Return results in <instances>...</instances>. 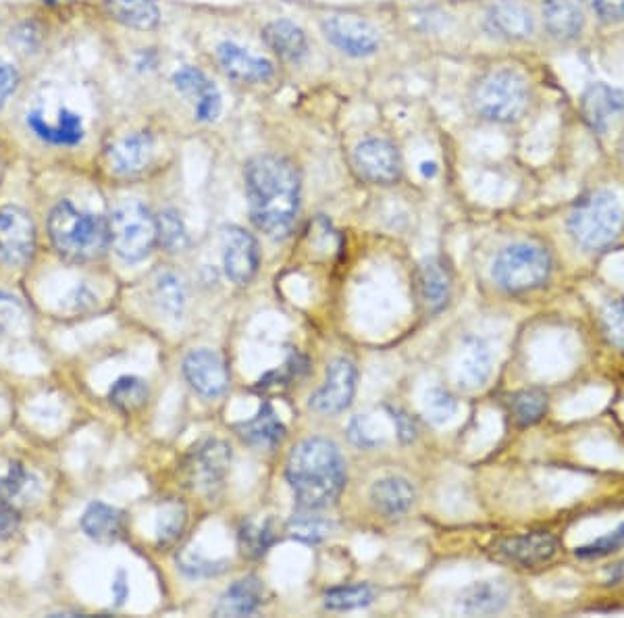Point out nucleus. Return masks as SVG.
<instances>
[{"label": "nucleus", "instance_id": "nucleus-24", "mask_svg": "<svg viewBox=\"0 0 624 618\" xmlns=\"http://www.w3.org/2000/svg\"><path fill=\"white\" fill-rule=\"evenodd\" d=\"M510 602V587L502 579H489L468 585L458 600L464 614L487 616L502 612Z\"/></svg>", "mask_w": 624, "mask_h": 618}, {"label": "nucleus", "instance_id": "nucleus-14", "mask_svg": "<svg viewBox=\"0 0 624 618\" xmlns=\"http://www.w3.org/2000/svg\"><path fill=\"white\" fill-rule=\"evenodd\" d=\"M352 165L362 179L377 186H392L402 177L400 148L383 136L364 138L352 152Z\"/></svg>", "mask_w": 624, "mask_h": 618}, {"label": "nucleus", "instance_id": "nucleus-51", "mask_svg": "<svg viewBox=\"0 0 624 618\" xmlns=\"http://www.w3.org/2000/svg\"><path fill=\"white\" fill-rule=\"evenodd\" d=\"M608 575H610V583H614V585L624 583V560L618 562V564H614Z\"/></svg>", "mask_w": 624, "mask_h": 618}, {"label": "nucleus", "instance_id": "nucleus-5", "mask_svg": "<svg viewBox=\"0 0 624 618\" xmlns=\"http://www.w3.org/2000/svg\"><path fill=\"white\" fill-rule=\"evenodd\" d=\"M473 36L500 50H541L537 0H479L473 7Z\"/></svg>", "mask_w": 624, "mask_h": 618}, {"label": "nucleus", "instance_id": "nucleus-15", "mask_svg": "<svg viewBox=\"0 0 624 618\" xmlns=\"http://www.w3.org/2000/svg\"><path fill=\"white\" fill-rule=\"evenodd\" d=\"M177 94L192 105L198 123H215L223 113V96L217 84L200 67L184 65L171 75Z\"/></svg>", "mask_w": 624, "mask_h": 618}, {"label": "nucleus", "instance_id": "nucleus-31", "mask_svg": "<svg viewBox=\"0 0 624 618\" xmlns=\"http://www.w3.org/2000/svg\"><path fill=\"white\" fill-rule=\"evenodd\" d=\"M491 375V350L483 340H468L458 381L464 390H477Z\"/></svg>", "mask_w": 624, "mask_h": 618}, {"label": "nucleus", "instance_id": "nucleus-43", "mask_svg": "<svg viewBox=\"0 0 624 618\" xmlns=\"http://www.w3.org/2000/svg\"><path fill=\"white\" fill-rule=\"evenodd\" d=\"M624 548V523H620L614 531L593 539L591 544L577 548L579 558H604Z\"/></svg>", "mask_w": 624, "mask_h": 618}, {"label": "nucleus", "instance_id": "nucleus-35", "mask_svg": "<svg viewBox=\"0 0 624 618\" xmlns=\"http://www.w3.org/2000/svg\"><path fill=\"white\" fill-rule=\"evenodd\" d=\"M109 400L113 406H117L123 412H134L146 404L148 388L142 379L127 375L113 383V388L109 392Z\"/></svg>", "mask_w": 624, "mask_h": 618}, {"label": "nucleus", "instance_id": "nucleus-40", "mask_svg": "<svg viewBox=\"0 0 624 618\" xmlns=\"http://www.w3.org/2000/svg\"><path fill=\"white\" fill-rule=\"evenodd\" d=\"M310 512L312 510H308L306 514H294L288 529H290V535L300 539V542L317 544V542H321V539H325L329 535L331 523H327L321 517H315V514H310Z\"/></svg>", "mask_w": 624, "mask_h": 618}, {"label": "nucleus", "instance_id": "nucleus-29", "mask_svg": "<svg viewBox=\"0 0 624 618\" xmlns=\"http://www.w3.org/2000/svg\"><path fill=\"white\" fill-rule=\"evenodd\" d=\"M263 604V585L258 579L248 577L233 583L215 608L217 616H248Z\"/></svg>", "mask_w": 624, "mask_h": 618}, {"label": "nucleus", "instance_id": "nucleus-49", "mask_svg": "<svg viewBox=\"0 0 624 618\" xmlns=\"http://www.w3.org/2000/svg\"><path fill=\"white\" fill-rule=\"evenodd\" d=\"M394 421H396V427H398L400 440H402V442H412V440H414V433H416L412 421H410L406 415H402V412H394Z\"/></svg>", "mask_w": 624, "mask_h": 618}, {"label": "nucleus", "instance_id": "nucleus-3", "mask_svg": "<svg viewBox=\"0 0 624 618\" xmlns=\"http://www.w3.org/2000/svg\"><path fill=\"white\" fill-rule=\"evenodd\" d=\"M288 483L304 510H319L340 498L346 485V462L333 442L310 437L288 458Z\"/></svg>", "mask_w": 624, "mask_h": 618}, {"label": "nucleus", "instance_id": "nucleus-6", "mask_svg": "<svg viewBox=\"0 0 624 618\" xmlns=\"http://www.w3.org/2000/svg\"><path fill=\"white\" fill-rule=\"evenodd\" d=\"M48 234L52 246L71 263H88L98 259L109 246V221L100 215L84 213L69 200L59 202L48 217Z\"/></svg>", "mask_w": 624, "mask_h": 618}, {"label": "nucleus", "instance_id": "nucleus-4", "mask_svg": "<svg viewBox=\"0 0 624 618\" xmlns=\"http://www.w3.org/2000/svg\"><path fill=\"white\" fill-rule=\"evenodd\" d=\"M566 229L583 252H606L618 244L624 231V202L608 186L585 190L570 204Z\"/></svg>", "mask_w": 624, "mask_h": 618}, {"label": "nucleus", "instance_id": "nucleus-41", "mask_svg": "<svg viewBox=\"0 0 624 618\" xmlns=\"http://www.w3.org/2000/svg\"><path fill=\"white\" fill-rule=\"evenodd\" d=\"M456 410H458V402L448 390L433 388L425 396V417L433 425H444V423L452 421L456 415Z\"/></svg>", "mask_w": 624, "mask_h": 618}, {"label": "nucleus", "instance_id": "nucleus-12", "mask_svg": "<svg viewBox=\"0 0 624 618\" xmlns=\"http://www.w3.org/2000/svg\"><path fill=\"white\" fill-rule=\"evenodd\" d=\"M213 63L229 84L240 88H263L273 84L277 77V63L273 59L254 55L250 48L231 38L217 42Z\"/></svg>", "mask_w": 624, "mask_h": 618}, {"label": "nucleus", "instance_id": "nucleus-9", "mask_svg": "<svg viewBox=\"0 0 624 618\" xmlns=\"http://www.w3.org/2000/svg\"><path fill=\"white\" fill-rule=\"evenodd\" d=\"M552 267V256L543 246L516 242L500 250L491 265V277L504 292L523 294L541 288L550 279Z\"/></svg>", "mask_w": 624, "mask_h": 618}, {"label": "nucleus", "instance_id": "nucleus-30", "mask_svg": "<svg viewBox=\"0 0 624 618\" xmlns=\"http://www.w3.org/2000/svg\"><path fill=\"white\" fill-rule=\"evenodd\" d=\"M371 500L385 517H400L414 502V489L402 477H387L373 485Z\"/></svg>", "mask_w": 624, "mask_h": 618}, {"label": "nucleus", "instance_id": "nucleus-34", "mask_svg": "<svg viewBox=\"0 0 624 618\" xmlns=\"http://www.w3.org/2000/svg\"><path fill=\"white\" fill-rule=\"evenodd\" d=\"M510 410L518 425H523V427L535 425L545 417V412H548V394L539 388H529V390L518 392L512 396Z\"/></svg>", "mask_w": 624, "mask_h": 618}, {"label": "nucleus", "instance_id": "nucleus-50", "mask_svg": "<svg viewBox=\"0 0 624 618\" xmlns=\"http://www.w3.org/2000/svg\"><path fill=\"white\" fill-rule=\"evenodd\" d=\"M113 594H115V600L117 604H123L127 594H129V587H127V579H125V573L119 571L115 581H113Z\"/></svg>", "mask_w": 624, "mask_h": 618}, {"label": "nucleus", "instance_id": "nucleus-37", "mask_svg": "<svg viewBox=\"0 0 624 618\" xmlns=\"http://www.w3.org/2000/svg\"><path fill=\"white\" fill-rule=\"evenodd\" d=\"M159 244L169 252H181L188 246V229L177 211L167 209L159 217Z\"/></svg>", "mask_w": 624, "mask_h": 618}, {"label": "nucleus", "instance_id": "nucleus-39", "mask_svg": "<svg viewBox=\"0 0 624 618\" xmlns=\"http://www.w3.org/2000/svg\"><path fill=\"white\" fill-rule=\"evenodd\" d=\"M30 487H36L32 475L21 465H11L5 475H0V504L11 506L15 500L28 494Z\"/></svg>", "mask_w": 624, "mask_h": 618}, {"label": "nucleus", "instance_id": "nucleus-18", "mask_svg": "<svg viewBox=\"0 0 624 618\" xmlns=\"http://www.w3.org/2000/svg\"><path fill=\"white\" fill-rule=\"evenodd\" d=\"M356 367L348 358H337L327 369V379L323 388L310 398V406L325 412V415H337L352 404L356 394Z\"/></svg>", "mask_w": 624, "mask_h": 618}, {"label": "nucleus", "instance_id": "nucleus-28", "mask_svg": "<svg viewBox=\"0 0 624 618\" xmlns=\"http://www.w3.org/2000/svg\"><path fill=\"white\" fill-rule=\"evenodd\" d=\"M236 429L244 442L258 448H275L277 444H281L285 435L283 423L277 419L275 410L269 404L260 406V410L250 421L240 423Z\"/></svg>", "mask_w": 624, "mask_h": 618}, {"label": "nucleus", "instance_id": "nucleus-38", "mask_svg": "<svg viewBox=\"0 0 624 618\" xmlns=\"http://www.w3.org/2000/svg\"><path fill=\"white\" fill-rule=\"evenodd\" d=\"M273 544H275V531H273L271 523L260 525V523L248 521L242 525L240 546L248 556H252V558L263 556Z\"/></svg>", "mask_w": 624, "mask_h": 618}, {"label": "nucleus", "instance_id": "nucleus-11", "mask_svg": "<svg viewBox=\"0 0 624 618\" xmlns=\"http://www.w3.org/2000/svg\"><path fill=\"white\" fill-rule=\"evenodd\" d=\"M579 119L595 140L624 132V88L608 82L587 84L577 98Z\"/></svg>", "mask_w": 624, "mask_h": 618}, {"label": "nucleus", "instance_id": "nucleus-2", "mask_svg": "<svg viewBox=\"0 0 624 618\" xmlns=\"http://www.w3.org/2000/svg\"><path fill=\"white\" fill-rule=\"evenodd\" d=\"M250 219L273 240L292 234L300 213L302 182L296 165L279 154H256L244 169Z\"/></svg>", "mask_w": 624, "mask_h": 618}, {"label": "nucleus", "instance_id": "nucleus-17", "mask_svg": "<svg viewBox=\"0 0 624 618\" xmlns=\"http://www.w3.org/2000/svg\"><path fill=\"white\" fill-rule=\"evenodd\" d=\"M260 40H263L275 61L288 67L302 65L310 55V38L306 30L288 17L265 21L263 28H260Z\"/></svg>", "mask_w": 624, "mask_h": 618}, {"label": "nucleus", "instance_id": "nucleus-46", "mask_svg": "<svg viewBox=\"0 0 624 618\" xmlns=\"http://www.w3.org/2000/svg\"><path fill=\"white\" fill-rule=\"evenodd\" d=\"M181 569L186 573L194 575V577H202V575H215L219 571H223V562H211V560H202L198 554H190L186 552L181 556Z\"/></svg>", "mask_w": 624, "mask_h": 618}, {"label": "nucleus", "instance_id": "nucleus-20", "mask_svg": "<svg viewBox=\"0 0 624 618\" xmlns=\"http://www.w3.org/2000/svg\"><path fill=\"white\" fill-rule=\"evenodd\" d=\"M184 375L202 398H219L229 388V373L223 358L211 350H194L184 360Z\"/></svg>", "mask_w": 624, "mask_h": 618}, {"label": "nucleus", "instance_id": "nucleus-26", "mask_svg": "<svg viewBox=\"0 0 624 618\" xmlns=\"http://www.w3.org/2000/svg\"><path fill=\"white\" fill-rule=\"evenodd\" d=\"M419 294L429 313L446 308L452 294V277L448 267L439 259H429L419 267Z\"/></svg>", "mask_w": 624, "mask_h": 618}, {"label": "nucleus", "instance_id": "nucleus-25", "mask_svg": "<svg viewBox=\"0 0 624 618\" xmlns=\"http://www.w3.org/2000/svg\"><path fill=\"white\" fill-rule=\"evenodd\" d=\"M28 125L40 140L55 146H75L84 140L86 134L82 117L65 107L59 111V121L55 125L48 123L40 113H30Z\"/></svg>", "mask_w": 624, "mask_h": 618}, {"label": "nucleus", "instance_id": "nucleus-22", "mask_svg": "<svg viewBox=\"0 0 624 618\" xmlns=\"http://www.w3.org/2000/svg\"><path fill=\"white\" fill-rule=\"evenodd\" d=\"M109 167L117 175L142 173L154 159V138L148 132L127 134L111 144L107 150Z\"/></svg>", "mask_w": 624, "mask_h": 618}, {"label": "nucleus", "instance_id": "nucleus-33", "mask_svg": "<svg viewBox=\"0 0 624 618\" xmlns=\"http://www.w3.org/2000/svg\"><path fill=\"white\" fill-rule=\"evenodd\" d=\"M597 34L624 30V0H581Z\"/></svg>", "mask_w": 624, "mask_h": 618}, {"label": "nucleus", "instance_id": "nucleus-19", "mask_svg": "<svg viewBox=\"0 0 624 618\" xmlns=\"http://www.w3.org/2000/svg\"><path fill=\"white\" fill-rule=\"evenodd\" d=\"M260 263L258 244L244 227L229 225L223 229V267L233 283H248Z\"/></svg>", "mask_w": 624, "mask_h": 618}, {"label": "nucleus", "instance_id": "nucleus-44", "mask_svg": "<svg viewBox=\"0 0 624 618\" xmlns=\"http://www.w3.org/2000/svg\"><path fill=\"white\" fill-rule=\"evenodd\" d=\"M186 527V512L181 506L171 504L163 510L159 517V525H156V533H159L161 544H173Z\"/></svg>", "mask_w": 624, "mask_h": 618}, {"label": "nucleus", "instance_id": "nucleus-36", "mask_svg": "<svg viewBox=\"0 0 624 618\" xmlns=\"http://www.w3.org/2000/svg\"><path fill=\"white\" fill-rule=\"evenodd\" d=\"M373 602V591L367 585H348V587H335L325 594V606L329 610H356L364 608Z\"/></svg>", "mask_w": 624, "mask_h": 618}, {"label": "nucleus", "instance_id": "nucleus-1", "mask_svg": "<svg viewBox=\"0 0 624 618\" xmlns=\"http://www.w3.org/2000/svg\"><path fill=\"white\" fill-rule=\"evenodd\" d=\"M468 115L493 127H514L535 115L539 82L527 63L502 55L479 65L464 90Z\"/></svg>", "mask_w": 624, "mask_h": 618}, {"label": "nucleus", "instance_id": "nucleus-45", "mask_svg": "<svg viewBox=\"0 0 624 618\" xmlns=\"http://www.w3.org/2000/svg\"><path fill=\"white\" fill-rule=\"evenodd\" d=\"M23 317H25V311L21 302L5 292H0V336H5V333H11L13 329H17Z\"/></svg>", "mask_w": 624, "mask_h": 618}, {"label": "nucleus", "instance_id": "nucleus-13", "mask_svg": "<svg viewBox=\"0 0 624 618\" xmlns=\"http://www.w3.org/2000/svg\"><path fill=\"white\" fill-rule=\"evenodd\" d=\"M231 467V448L221 440H204L192 448L184 462L188 487L202 496H215Z\"/></svg>", "mask_w": 624, "mask_h": 618}, {"label": "nucleus", "instance_id": "nucleus-27", "mask_svg": "<svg viewBox=\"0 0 624 618\" xmlns=\"http://www.w3.org/2000/svg\"><path fill=\"white\" fill-rule=\"evenodd\" d=\"M82 529L98 544H113L125 531L123 512L109 504L94 502L82 514Z\"/></svg>", "mask_w": 624, "mask_h": 618}, {"label": "nucleus", "instance_id": "nucleus-16", "mask_svg": "<svg viewBox=\"0 0 624 618\" xmlns=\"http://www.w3.org/2000/svg\"><path fill=\"white\" fill-rule=\"evenodd\" d=\"M36 250V227L21 206L0 209V259L7 265L23 267L32 261Z\"/></svg>", "mask_w": 624, "mask_h": 618}, {"label": "nucleus", "instance_id": "nucleus-47", "mask_svg": "<svg viewBox=\"0 0 624 618\" xmlns=\"http://www.w3.org/2000/svg\"><path fill=\"white\" fill-rule=\"evenodd\" d=\"M19 88V73L17 69L0 59V109L7 105V100L17 92Z\"/></svg>", "mask_w": 624, "mask_h": 618}, {"label": "nucleus", "instance_id": "nucleus-42", "mask_svg": "<svg viewBox=\"0 0 624 618\" xmlns=\"http://www.w3.org/2000/svg\"><path fill=\"white\" fill-rule=\"evenodd\" d=\"M602 331L614 348L624 350V300H612L606 304L602 313Z\"/></svg>", "mask_w": 624, "mask_h": 618}, {"label": "nucleus", "instance_id": "nucleus-8", "mask_svg": "<svg viewBox=\"0 0 624 618\" xmlns=\"http://www.w3.org/2000/svg\"><path fill=\"white\" fill-rule=\"evenodd\" d=\"M317 23L327 44L346 59L367 61L377 57L383 50V30L373 19L360 13L331 9L327 13H321L317 17Z\"/></svg>", "mask_w": 624, "mask_h": 618}, {"label": "nucleus", "instance_id": "nucleus-21", "mask_svg": "<svg viewBox=\"0 0 624 618\" xmlns=\"http://www.w3.org/2000/svg\"><path fill=\"white\" fill-rule=\"evenodd\" d=\"M560 550L558 539L548 531H533L525 535H514L500 544V554L510 562H516L527 569L543 566L556 558Z\"/></svg>", "mask_w": 624, "mask_h": 618}, {"label": "nucleus", "instance_id": "nucleus-32", "mask_svg": "<svg viewBox=\"0 0 624 618\" xmlns=\"http://www.w3.org/2000/svg\"><path fill=\"white\" fill-rule=\"evenodd\" d=\"M154 298H156V302H159L161 311L165 315H169L171 319H181V315H184L188 294H186L184 281H181L179 275L167 271V273H161L159 277H156Z\"/></svg>", "mask_w": 624, "mask_h": 618}, {"label": "nucleus", "instance_id": "nucleus-7", "mask_svg": "<svg viewBox=\"0 0 624 618\" xmlns=\"http://www.w3.org/2000/svg\"><path fill=\"white\" fill-rule=\"evenodd\" d=\"M541 50L570 53L595 40V28L581 0H537Z\"/></svg>", "mask_w": 624, "mask_h": 618}, {"label": "nucleus", "instance_id": "nucleus-23", "mask_svg": "<svg viewBox=\"0 0 624 618\" xmlns=\"http://www.w3.org/2000/svg\"><path fill=\"white\" fill-rule=\"evenodd\" d=\"M104 11L119 25L134 32H156L161 28L163 13L156 0H104Z\"/></svg>", "mask_w": 624, "mask_h": 618}, {"label": "nucleus", "instance_id": "nucleus-10", "mask_svg": "<svg viewBox=\"0 0 624 618\" xmlns=\"http://www.w3.org/2000/svg\"><path fill=\"white\" fill-rule=\"evenodd\" d=\"M109 240L125 263H138L159 244V221L142 202L127 200L109 219Z\"/></svg>", "mask_w": 624, "mask_h": 618}, {"label": "nucleus", "instance_id": "nucleus-48", "mask_svg": "<svg viewBox=\"0 0 624 618\" xmlns=\"http://www.w3.org/2000/svg\"><path fill=\"white\" fill-rule=\"evenodd\" d=\"M19 525L17 512L9 504H0V537H9Z\"/></svg>", "mask_w": 624, "mask_h": 618}, {"label": "nucleus", "instance_id": "nucleus-52", "mask_svg": "<svg viewBox=\"0 0 624 618\" xmlns=\"http://www.w3.org/2000/svg\"><path fill=\"white\" fill-rule=\"evenodd\" d=\"M421 171H423L425 177H433V175L437 173V165H435V163H423V165H421Z\"/></svg>", "mask_w": 624, "mask_h": 618}]
</instances>
